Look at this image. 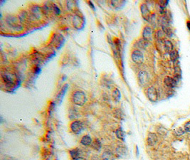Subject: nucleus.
<instances>
[{
  "instance_id": "1",
  "label": "nucleus",
  "mask_w": 190,
  "mask_h": 160,
  "mask_svg": "<svg viewBox=\"0 0 190 160\" xmlns=\"http://www.w3.org/2000/svg\"><path fill=\"white\" fill-rule=\"evenodd\" d=\"M87 100L86 96L84 92L81 91H76L72 96V101L78 106H83Z\"/></svg>"
},
{
  "instance_id": "2",
  "label": "nucleus",
  "mask_w": 190,
  "mask_h": 160,
  "mask_svg": "<svg viewBox=\"0 0 190 160\" xmlns=\"http://www.w3.org/2000/svg\"><path fill=\"white\" fill-rule=\"evenodd\" d=\"M2 78L3 79L4 82L5 84L8 86H12L16 83L17 80V76L14 75V73H11L9 71H5L4 73H2Z\"/></svg>"
},
{
  "instance_id": "3",
  "label": "nucleus",
  "mask_w": 190,
  "mask_h": 160,
  "mask_svg": "<svg viewBox=\"0 0 190 160\" xmlns=\"http://www.w3.org/2000/svg\"><path fill=\"white\" fill-rule=\"evenodd\" d=\"M6 23L11 28H12L14 30H21L22 29V25L21 24V21L19 19H17V17H13V16H10L6 18Z\"/></svg>"
},
{
  "instance_id": "4",
  "label": "nucleus",
  "mask_w": 190,
  "mask_h": 160,
  "mask_svg": "<svg viewBox=\"0 0 190 160\" xmlns=\"http://www.w3.org/2000/svg\"><path fill=\"white\" fill-rule=\"evenodd\" d=\"M71 130L72 131L74 134L79 135L81 133L83 130H84V125L83 124L82 122L79 120H76L73 121L71 124Z\"/></svg>"
},
{
  "instance_id": "5",
  "label": "nucleus",
  "mask_w": 190,
  "mask_h": 160,
  "mask_svg": "<svg viewBox=\"0 0 190 160\" xmlns=\"http://www.w3.org/2000/svg\"><path fill=\"white\" fill-rule=\"evenodd\" d=\"M132 60L136 64H142L144 61V55L140 50L136 49L132 53Z\"/></svg>"
},
{
  "instance_id": "6",
  "label": "nucleus",
  "mask_w": 190,
  "mask_h": 160,
  "mask_svg": "<svg viewBox=\"0 0 190 160\" xmlns=\"http://www.w3.org/2000/svg\"><path fill=\"white\" fill-rule=\"evenodd\" d=\"M142 39L147 41H152L153 39V30L149 26H145L142 31Z\"/></svg>"
},
{
  "instance_id": "7",
  "label": "nucleus",
  "mask_w": 190,
  "mask_h": 160,
  "mask_svg": "<svg viewBox=\"0 0 190 160\" xmlns=\"http://www.w3.org/2000/svg\"><path fill=\"white\" fill-rule=\"evenodd\" d=\"M147 96L151 102H156L158 99L157 89L154 86H150L147 90Z\"/></svg>"
},
{
  "instance_id": "8",
  "label": "nucleus",
  "mask_w": 190,
  "mask_h": 160,
  "mask_svg": "<svg viewBox=\"0 0 190 160\" xmlns=\"http://www.w3.org/2000/svg\"><path fill=\"white\" fill-rule=\"evenodd\" d=\"M138 80L142 86H146L149 80V74L145 71H140L138 73Z\"/></svg>"
},
{
  "instance_id": "9",
  "label": "nucleus",
  "mask_w": 190,
  "mask_h": 160,
  "mask_svg": "<svg viewBox=\"0 0 190 160\" xmlns=\"http://www.w3.org/2000/svg\"><path fill=\"white\" fill-rule=\"evenodd\" d=\"M140 11H141L143 19L147 20V21H149L152 14H150V11H149L148 6L146 4H142L141 6H140Z\"/></svg>"
},
{
  "instance_id": "10",
  "label": "nucleus",
  "mask_w": 190,
  "mask_h": 160,
  "mask_svg": "<svg viewBox=\"0 0 190 160\" xmlns=\"http://www.w3.org/2000/svg\"><path fill=\"white\" fill-rule=\"evenodd\" d=\"M158 141L157 135L153 132H149L147 137V142L149 146H154L157 144Z\"/></svg>"
},
{
  "instance_id": "11",
  "label": "nucleus",
  "mask_w": 190,
  "mask_h": 160,
  "mask_svg": "<svg viewBox=\"0 0 190 160\" xmlns=\"http://www.w3.org/2000/svg\"><path fill=\"white\" fill-rule=\"evenodd\" d=\"M73 24L76 29H80L83 27V20L79 15H74L73 17Z\"/></svg>"
},
{
  "instance_id": "12",
  "label": "nucleus",
  "mask_w": 190,
  "mask_h": 160,
  "mask_svg": "<svg viewBox=\"0 0 190 160\" xmlns=\"http://www.w3.org/2000/svg\"><path fill=\"white\" fill-rule=\"evenodd\" d=\"M164 83L165 85H166L167 88H169L173 89L176 86V84H177V82L175 80L174 78L169 77V76H167V77H165V80H164Z\"/></svg>"
},
{
  "instance_id": "13",
  "label": "nucleus",
  "mask_w": 190,
  "mask_h": 160,
  "mask_svg": "<svg viewBox=\"0 0 190 160\" xmlns=\"http://www.w3.org/2000/svg\"><path fill=\"white\" fill-rule=\"evenodd\" d=\"M31 13L33 16V17L40 19L41 17V8L39 6H33V7L31 10Z\"/></svg>"
},
{
  "instance_id": "14",
  "label": "nucleus",
  "mask_w": 190,
  "mask_h": 160,
  "mask_svg": "<svg viewBox=\"0 0 190 160\" xmlns=\"http://www.w3.org/2000/svg\"><path fill=\"white\" fill-rule=\"evenodd\" d=\"M63 40H64V38L62 37L61 36H60L59 34H56L53 37L52 41H51V43L54 44L56 47L57 48V47H59V46H61V45L62 44V43H63Z\"/></svg>"
},
{
  "instance_id": "15",
  "label": "nucleus",
  "mask_w": 190,
  "mask_h": 160,
  "mask_svg": "<svg viewBox=\"0 0 190 160\" xmlns=\"http://www.w3.org/2000/svg\"><path fill=\"white\" fill-rule=\"evenodd\" d=\"M92 142V139H91V137L89 136V135H85V136L83 137L82 139H80V143H81V145L84 146L91 145Z\"/></svg>"
},
{
  "instance_id": "16",
  "label": "nucleus",
  "mask_w": 190,
  "mask_h": 160,
  "mask_svg": "<svg viewBox=\"0 0 190 160\" xmlns=\"http://www.w3.org/2000/svg\"><path fill=\"white\" fill-rule=\"evenodd\" d=\"M136 44H137L138 50H140V49H145L146 48V47L148 46L149 42L145 40L144 39H141L138 41Z\"/></svg>"
},
{
  "instance_id": "17",
  "label": "nucleus",
  "mask_w": 190,
  "mask_h": 160,
  "mask_svg": "<svg viewBox=\"0 0 190 160\" xmlns=\"http://www.w3.org/2000/svg\"><path fill=\"white\" fill-rule=\"evenodd\" d=\"M164 47L167 53H170L173 51V44L170 41L165 40L164 41Z\"/></svg>"
},
{
  "instance_id": "18",
  "label": "nucleus",
  "mask_w": 190,
  "mask_h": 160,
  "mask_svg": "<svg viewBox=\"0 0 190 160\" xmlns=\"http://www.w3.org/2000/svg\"><path fill=\"white\" fill-rule=\"evenodd\" d=\"M70 155L73 160L77 159L78 158H79L80 155V152L79 148H76L73 149V150L70 151Z\"/></svg>"
},
{
  "instance_id": "19",
  "label": "nucleus",
  "mask_w": 190,
  "mask_h": 160,
  "mask_svg": "<svg viewBox=\"0 0 190 160\" xmlns=\"http://www.w3.org/2000/svg\"><path fill=\"white\" fill-rule=\"evenodd\" d=\"M102 160H115L114 155L110 151H106L103 153Z\"/></svg>"
},
{
  "instance_id": "20",
  "label": "nucleus",
  "mask_w": 190,
  "mask_h": 160,
  "mask_svg": "<svg viewBox=\"0 0 190 160\" xmlns=\"http://www.w3.org/2000/svg\"><path fill=\"white\" fill-rule=\"evenodd\" d=\"M67 89H68V85H65L61 91V92L59 93V94L58 95L56 98V101H59V103L61 102V100L63 99V97L64 96L65 93H66Z\"/></svg>"
},
{
  "instance_id": "21",
  "label": "nucleus",
  "mask_w": 190,
  "mask_h": 160,
  "mask_svg": "<svg viewBox=\"0 0 190 160\" xmlns=\"http://www.w3.org/2000/svg\"><path fill=\"white\" fill-rule=\"evenodd\" d=\"M115 135L118 139H120V140L122 141L125 140V137H126V135H125V132L121 128H118V130H116Z\"/></svg>"
},
{
  "instance_id": "22",
  "label": "nucleus",
  "mask_w": 190,
  "mask_h": 160,
  "mask_svg": "<svg viewBox=\"0 0 190 160\" xmlns=\"http://www.w3.org/2000/svg\"><path fill=\"white\" fill-rule=\"evenodd\" d=\"M113 98L114 100H115L116 102H118L120 101V98H121V93L119 90L118 88H115L113 91Z\"/></svg>"
},
{
  "instance_id": "23",
  "label": "nucleus",
  "mask_w": 190,
  "mask_h": 160,
  "mask_svg": "<svg viewBox=\"0 0 190 160\" xmlns=\"http://www.w3.org/2000/svg\"><path fill=\"white\" fill-rule=\"evenodd\" d=\"M91 146L94 150H100L101 149V143L98 139H95L94 142H93L92 144H91Z\"/></svg>"
},
{
  "instance_id": "24",
  "label": "nucleus",
  "mask_w": 190,
  "mask_h": 160,
  "mask_svg": "<svg viewBox=\"0 0 190 160\" xmlns=\"http://www.w3.org/2000/svg\"><path fill=\"white\" fill-rule=\"evenodd\" d=\"M169 57H170L171 60H173V61L174 62L179 58V53L176 51L173 50L170 53H169Z\"/></svg>"
},
{
  "instance_id": "25",
  "label": "nucleus",
  "mask_w": 190,
  "mask_h": 160,
  "mask_svg": "<svg viewBox=\"0 0 190 160\" xmlns=\"http://www.w3.org/2000/svg\"><path fill=\"white\" fill-rule=\"evenodd\" d=\"M185 132V130L183 129L182 127H178L176 128L175 130V131H174V133L176 134V136H181V135H184Z\"/></svg>"
},
{
  "instance_id": "26",
  "label": "nucleus",
  "mask_w": 190,
  "mask_h": 160,
  "mask_svg": "<svg viewBox=\"0 0 190 160\" xmlns=\"http://www.w3.org/2000/svg\"><path fill=\"white\" fill-rule=\"evenodd\" d=\"M168 4V1H165V0H162V1H159L158 2V5L160 6V9H164L165 10L166 6Z\"/></svg>"
},
{
  "instance_id": "27",
  "label": "nucleus",
  "mask_w": 190,
  "mask_h": 160,
  "mask_svg": "<svg viewBox=\"0 0 190 160\" xmlns=\"http://www.w3.org/2000/svg\"><path fill=\"white\" fill-rule=\"evenodd\" d=\"M53 12L56 15H59L60 14H61V10H60L59 7L55 4H53Z\"/></svg>"
},
{
  "instance_id": "28",
  "label": "nucleus",
  "mask_w": 190,
  "mask_h": 160,
  "mask_svg": "<svg viewBox=\"0 0 190 160\" xmlns=\"http://www.w3.org/2000/svg\"><path fill=\"white\" fill-rule=\"evenodd\" d=\"M184 129L185 130V132H190V121L187 122V123L184 124Z\"/></svg>"
},
{
  "instance_id": "29",
  "label": "nucleus",
  "mask_w": 190,
  "mask_h": 160,
  "mask_svg": "<svg viewBox=\"0 0 190 160\" xmlns=\"http://www.w3.org/2000/svg\"><path fill=\"white\" fill-rule=\"evenodd\" d=\"M88 4H90L91 7L92 8L93 10H95V7H94V6H93V2H88Z\"/></svg>"
},
{
  "instance_id": "30",
  "label": "nucleus",
  "mask_w": 190,
  "mask_h": 160,
  "mask_svg": "<svg viewBox=\"0 0 190 160\" xmlns=\"http://www.w3.org/2000/svg\"><path fill=\"white\" fill-rule=\"evenodd\" d=\"M187 28H188V29L190 31V21L187 22Z\"/></svg>"
},
{
  "instance_id": "31",
  "label": "nucleus",
  "mask_w": 190,
  "mask_h": 160,
  "mask_svg": "<svg viewBox=\"0 0 190 160\" xmlns=\"http://www.w3.org/2000/svg\"><path fill=\"white\" fill-rule=\"evenodd\" d=\"M76 160H86V159H85V158H83V157H79V158H78L77 159H76Z\"/></svg>"
}]
</instances>
